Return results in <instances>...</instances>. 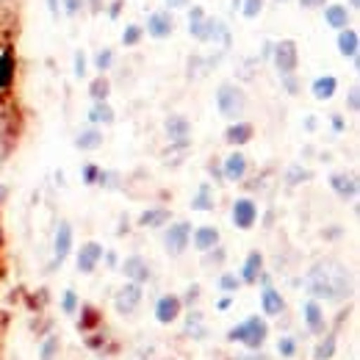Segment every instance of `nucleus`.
<instances>
[{
  "label": "nucleus",
  "mask_w": 360,
  "mask_h": 360,
  "mask_svg": "<svg viewBox=\"0 0 360 360\" xmlns=\"http://www.w3.org/2000/svg\"><path fill=\"white\" fill-rule=\"evenodd\" d=\"M330 125H333L335 134H344V131H347V120H344V114H333V117H330Z\"/></svg>",
  "instance_id": "49530a36"
},
{
  "label": "nucleus",
  "mask_w": 360,
  "mask_h": 360,
  "mask_svg": "<svg viewBox=\"0 0 360 360\" xmlns=\"http://www.w3.org/2000/svg\"><path fill=\"white\" fill-rule=\"evenodd\" d=\"M335 352H338V335L335 333H327L314 347V360H333Z\"/></svg>",
  "instance_id": "c756f323"
},
{
  "label": "nucleus",
  "mask_w": 360,
  "mask_h": 360,
  "mask_svg": "<svg viewBox=\"0 0 360 360\" xmlns=\"http://www.w3.org/2000/svg\"><path fill=\"white\" fill-rule=\"evenodd\" d=\"M86 120H89V125H94V128H100V125L108 128V125L117 122V111H114V105L108 100H100V103H91Z\"/></svg>",
  "instance_id": "aec40b11"
},
{
  "label": "nucleus",
  "mask_w": 360,
  "mask_h": 360,
  "mask_svg": "<svg viewBox=\"0 0 360 360\" xmlns=\"http://www.w3.org/2000/svg\"><path fill=\"white\" fill-rule=\"evenodd\" d=\"M324 22H327L333 31L349 28V8H347L344 3H327V6H324Z\"/></svg>",
  "instance_id": "5701e85b"
},
{
  "label": "nucleus",
  "mask_w": 360,
  "mask_h": 360,
  "mask_svg": "<svg viewBox=\"0 0 360 360\" xmlns=\"http://www.w3.org/2000/svg\"><path fill=\"white\" fill-rule=\"evenodd\" d=\"M277 352H280V358H294L297 355V341L291 335H283L277 341Z\"/></svg>",
  "instance_id": "a19ab883"
},
{
  "label": "nucleus",
  "mask_w": 360,
  "mask_h": 360,
  "mask_svg": "<svg viewBox=\"0 0 360 360\" xmlns=\"http://www.w3.org/2000/svg\"><path fill=\"white\" fill-rule=\"evenodd\" d=\"M139 305H141V285L125 283V285L117 288V294H114V311H117V314L134 316L136 311H139Z\"/></svg>",
  "instance_id": "9d476101"
},
{
  "label": "nucleus",
  "mask_w": 360,
  "mask_h": 360,
  "mask_svg": "<svg viewBox=\"0 0 360 360\" xmlns=\"http://www.w3.org/2000/svg\"><path fill=\"white\" fill-rule=\"evenodd\" d=\"M103 252H105V250H103L100 241H84L81 250H78V255H75L78 271H81V274H91V271L103 264Z\"/></svg>",
  "instance_id": "9b49d317"
},
{
  "label": "nucleus",
  "mask_w": 360,
  "mask_h": 360,
  "mask_svg": "<svg viewBox=\"0 0 360 360\" xmlns=\"http://www.w3.org/2000/svg\"><path fill=\"white\" fill-rule=\"evenodd\" d=\"M238 8H241V17L244 20H258L261 11H264V0H241Z\"/></svg>",
  "instance_id": "4c0bfd02"
},
{
  "label": "nucleus",
  "mask_w": 360,
  "mask_h": 360,
  "mask_svg": "<svg viewBox=\"0 0 360 360\" xmlns=\"http://www.w3.org/2000/svg\"><path fill=\"white\" fill-rule=\"evenodd\" d=\"M188 3H191V0H167V6H169V11H172V8H186Z\"/></svg>",
  "instance_id": "13d9d810"
},
{
  "label": "nucleus",
  "mask_w": 360,
  "mask_h": 360,
  "mask_svg": "<svg viewBox=\"0 0 360 360\" xmlns=\"http://www.w3.org/2000/svg\"><path fill=\"white\" fill-rule=\"evenodd\" d=\"M61 8L67 17H78L86 8V0H61Z\"/></svg>",
  "instance_id": "79ce46f5"
},
{
  "label": "nucleus",
  "mask_w": 360,
  "mask_h": 360,
  "mask_svg": "<svg viewBox=\"0 0 360 360\" xmlns=\"http://www.w3.org/2000/svg\"><path fill=\"white\" fill-rule=\"evenodd\" d=\"M188 37L202 42V45H230V31L219 17H211L202 6L188 8Z\"/></svg>",
  "instance_id": "f03ea898"
},
{
  "label": "nucleus",
  "mask_w": 360,
  "mask_h": 360,
  "mask_svg": "<svg viewBox=\"0 0 360 360\" xmlns=\"http://www.w3.org/2000/svg\"><path fill=\"white\" fill-rule=\"evenodd\" d=\"M75 147L81 150V153H91V150H100L103 147V131L100 128H84L81 134L75 136Z\"/></svg>",
  "instance_id": "c85d7f7f"
},
{
  "label": "nucleus",
  "mask_w": 360,
  "mask_h": 360,
  "mask_svg": "<svg viewBox=\"0 0 360 360\" xmlns=\"http://www.w3.org/2000/svg\"><path fill=\"white\" fill-rule=\"evenodd\" d=\"M302 319H305V327L314 333V335H324V327H327V319H324V305L319 300H305L302 305Z\"/></svg>",
  "instance_id": "dca6fc26"
},
{
  "label": "nucleus",
  "mask_w": 360,
  "mask_h": 360,
  "mask_svg": "<svg viewBox=\"0 0 360 360\" xmlns=\"http://www.w3.org/2000/svg\"><path fill=\"white\" fill-rule=\"evenodd\" d=\"M122 6H125V0H114V3H111L108 17H111V20H117V17H120V11H122Z\"/></svg>",
  "instance_id": "5fc2aeb1"
},
{
  "label": "nucleus",
  "mask_w": 360,
  "mask_h": 360,
  "mask_svg": "<svg viewBox=\"0 0 360 360\" xmlns=\"http://www.w3.org/2000/svg\"><path fill=\"white\" fill-rule=\"evenodd\" d=\"M100 172H103V169H100L97 164H86V167L81 169V178H84V183H86V186H97V178H100Z\"/></svg>",
  "instance_id": "37998d69"
},
{
  "label": "nucleus",
  "mask_w": 360,
  "mask_h": 360,
  "mask_svg": "<svg viewBox=\"0 0 360 360\" xmlns=\"http://www.w3.org/2000/svg\"><path fill=\"white\" fill-rule=\"evenodd\" d=\"M305 11H316V8H324L327 6V0H297Z\"/></svg>",
  "instance_id": "8fccbe9b"
},
{
  "label": "nucleus",
  "mask_w": 360,
  "mask_h": 360,
  "mask_svg": "<svg viewBox=\"0 0 360 360\" xmlns=\"http://www.w3.org/2000/svg\"><path fill=\"white\" fill-rule=\"evenodd\" d=\"M208 172L214 175V180H217V183H225V178H222V169H219V167H214V161L208 164Z\"/></svg>",
  "instance_id": "4d7b16f0"
},
{
  "label": "nucleus",
  "mask_w": 360,
  "mask_h": 360,
  "mask_svg": "<svg viewBox=\"0 0 360 360\" xmlns=\"http://www.w3.org/2000/svg\"><path fill=\"white\" fill-rule=\"evenodd\" d=\"M252 136H255V125H252V122H244V120L230 122V125L225 128V141L230 144V147L250 144V141H252Z\"/></svg>",
  "instance_id": "6ab92c4d"
},
{
  "label": "nucleus",
  "mask_w": 360,
  "mask_h": 360,
  "mask_svg": "<svg viewBox=\"0 0 360 360\" xmlns=\"http://www.w3.org/2000/svg\"><path fill=\"white\" fill-rule=\"evenodd\" d=\"M230 219H233V225L238 227V230H252V227L258 225V205H255V200L238 197L233 202V208H230Z\"/></svg>",
  "instance_id": "1a4fd4ad"
},
{
  "label": "nucleus",
  "mask_w": 360,
  "mask_h": 360,
  "mask_svg": "<svg viewBox=\"0 0 360 360\" xmlns=\"http://www.w3.org/2000/svg\"><path fill=\"white\" fill-rule=\"evenodd\" d=\"M261 311H264V316H280L285 311V300L274 285L261 288Z\"/></svg>",
  "instance_id": "b1692460"
},
{
  "label": "nucleus",
  "mask_w": 360,
  "mask_h": 360,
  "mask_svg": "<svg viewBox=\"0 0 360 360\" xmlns=\"http://www.w3.org/2000/svg\"><path fill=\"white\" fill-rule=\"evenodd\" d=\"M247 105H250L247 91L241 89L238 84H233V81L219 84V89H217V111L225 117L227 122H238L247 114Z\"/></svg>",
  "instance_id": "20e7f679"
},
{
  "label": "nucleus",
  "mask_w": 360,
  "mask_h": 360,
  "mask_svg": "<svg viewBox=\"0 0 360 360\" xmlns=\"http://www.w3.org/2000/svg\"><path fill=\"white\" fill-rule=\"evenodd\" d=\"M335 91H338V78L335 75H319L314 84H311V94H314V100H319V103L333 100Z\"/></svg>",
  "instance_id": "393cba45"
},
{
  "label": "nucleus",
  "mask_w": 360,
  "mask_h": 360,
  "mask_svg": "<svg viewBox=\"0 0 360 360\" xmlns=\"http://www.w3.org/2000/svg\"><path fill=\"white\" fill-rule=\"evenodd\" d=\"M271 61L280 75H294L300 67V45L294 39H280L271 47Z\"/></svg>",
  "instance_id": "39448f33"
},
{
  "label": "nucleus",
  "mask_w": 360,
  "mask_h": 360,
  "mask_svg": "<svg viewBox=\"0 0 360 360\" xmlns=\"http://www.w3.org/2000/svg\"><path fill=\"white\" fill-rule=\"evenodd\" d=\"M191 222H169V227L164 230V250L172 255V258H180L188 244H191Z\"/></svg>",
  "instance_id": "423d86ee"
},
{
  "label": "nucleus",
  "mask_w": 360,
  "mask_h": 360,
  "mask_svg": "<svg viewBox=\"0 0 360 360\" xmlns=\"http://www.w3.org/2000/svg\"><path fill=\"white\" fill-rule=\"evenodd\" d=\"M103 258H105V266H108V269H117V266H120V258H117V252H114V250H105V252H103Z\"/></svg>",
  "instance_id": "3c124183"
},
{
  "label": "nucleus",
  "mask_w": 360,
  "mask_h": 360,
  "mask_svg": "<svg viewBox=\"0 0 360 360\" xmlns=\"http://www.w3.org/2000/svg\"><path fill=\"white\" fill-rule=\"evenodd\" d=\"M305 291L319 302H344L352 291V277L338 261H316L305 274Z\"/></svg>",
  "instance_id": "f257e3e1"
},
{
  "label": "nucleus",
  "mask_w": 360,
  "mask_h": 360,
  "mask_svg": "<svg viewBox=\"0 0 360 360\" xmlns=\"http://www.w3.org/2000/svg\"><path fill=\"white\" fill-rule=\"evenodd\" d=\"M349 111H352V114H358L360 111V89L358 86L349 89Z\"/></svg>",
  "instance_id": "de8ad7c7"
},
{
  "label": "nucleus",
  "mask_w": 360,
  "mask_h": 360,
  "mask_svg": "<svg viewBox=\"0 0 360 360\" xmlns=\"http://www.w3.org/2000/svg\"><path fill=\"white\" fill-rule=\"evenodd\" d=\"M217 285H219V291H222V294H233V297H236V291H238L244 283H241V277H238V274L225 271V274L219 277V283H217Z\"/></svg>",
  "instance_id": "c9c22d12"
},
{
  "label": "nucleus",
  "mask_w": 360,
  "mask_h": 360,
  "mask_svg": "<svg viewBox=\"0 0 360 360\" xmlns=\"http://www.w3.org/2000/svg\"><path fill=\"white\" fill-rule=\"evenodd\" d=\"M197 300H200V285H188V288H186V294L180 297V302H183V305H188V308H191V305H197Z\"/></svg>",
  "instance_id": "c03bdc74"
},
{
  "label": "nucleus",
  "mask_w": 360,
  "mask_h": 360,
  "mask_svg": "<svg viewBox=\"0 0 360 360\" xmlns=\"http://www.w3.org/2000/svg\"><path fill=\"white\" fill-rule=\"evenodd\" d=\"M89 97L91 103H100V100H108L111 97V81H108V75H97L94 81H89Z\"/></svg>",
  "instance_id": "2f4dec72"
},
{
  "label": "nucleus",
  "mask_w": 360,
  "mask_h": 360,
  "mask_svg": "<svg viewBox=\"0 0 360 360\" xmlns=\"http://www.w3.org/2000/svg\"><path fill=\"white\" fill-rule=\"evenodd\" d=\"M78 308H81V297H78V291H75V288H67V291L61 294V314L75 316L78 314Z\"/></svg>",
  "instance_id": "f704fd0d"
},
{
  "label": "nucleus",
  "mask_w": 360,
  "mask_h": 360,
  "mask_svg": "<svg viewBox=\"0 0 360 360\" xmlns=\"http://www.w3.org/2000/svg\"><path fill=\"white\" fill-rule=\"evenodd\" d=\"M261 271H264V252H261V250H252V252L247 255L241 271H238V277H241V283H247V285H258Z\"/></svg>",
  "instance_id": "412c9836"
},
{
  "label": "nucleus",
  "mask_w": 360,
  "mask_h": 360,
  "mask_svg": "<svg viewBox=\"0 0 360 360\" xmlns=\"http://www.w3.org/2000/svg\"><path fill=\"white\" fill-rule=\"evenodd\" d=\"M311 178H314V172H311L308 167H302V164H291V167L285 169V186H288V188H297V186L308 183Z\"/></svg>",
  "instance_id": "7c9ffc66"
},
{
  "label": "nucleus",
  "mask_w": 360,
  "mask_h": 360,
  "mask_svg": "<svg viewBox=\"0 0 360 360\" xmlns=\"http://www.w3.org/2000/svg\"><path fill=\"white\" fill-rule=\"evenodd\" d=\"M280 78H283V86H285L288 94H300V86H297V78L294 75H280Z\"/></svg>",
  "instance_id": "09e8293b"
},
{
  "label": "nucleus",
  "mask_w": 360,
  "mask_h": 360,
  "mask_svg": "<svg viewBox=\"0 0 360 360\" xmlns=\"http://www.w3.org/2000/svg\"><path fill=\"white\" fill-rule=\"evenodd\" d=\"M349 8H360V0H349Z\"/></svg>",
  "instance_id": "680f3d73"
},
{
  "label": "nucleus",
  "mask_w": 360,
  "mask_h": 360,
  "mask_svg": "<svg viewBox=\"0 0 360 360\" xmlns=\"http://www.w3.org/2000/svg\"><path fill=\"white\" fill-rule=\"evenodd\" d=\"M219 244H222V233H219V227L200 225L191 230V247H194L197 252H208V250H214V247H219Z\"/></svg>",
  "instance_id": "4468645a"
},
{
  "label": "nucleus",
  "mask_w": 360,
  "mask_h": 360,
  "mask_svg": "<svg viewBox=\"0 0 360 360\" xmlns=\"http://www.w3.org/2000/svg\"><path fill=\"white\" fill-rule=\"evenodd\" d=\"M72 241H75L72 225L67 219H61L56 225V236H53V266H61L67 261V255L72 252Z\"/></svg>",
  "instance_id": "6e6552de"
},
{
  "label": "nucleus",
  "mask_w": 360,
  "mask_h": 360,
  "mask_svg": "<svg viewBox=\"0 0 360 360\" xmlns=\"http://www.w3.org/2000/svg\"><path fill=\"white\" fill-rule=\"evenodd\" d=\"M277 3H288V0H277Z\"/></svg>",
  "instance_id": "e2e57ef3"
},
{
  "label": "nucleus",
  "mask_w": 360,
  "mask_h": 360,
  "mask_svg": "<svg viewBox=\"0 0 360 360\" xmlns=\"http://www.w3.org/2000/svg\"><path fill=\"white\" fill-rule=\"evenodd\" d=\"M175 14L169 11V8H164V11H153L150 17H147V25H144V34L150 37V39H169L172 34H175Z\"/></svg>",
  "instance_id": "0eeeda50"
},
{
  "label": "nucleus",
  "mask_w": 360,
  "mask_h": 360,
  "mask_svg": "<svg viewBox=\"0 0 360 360\" xmlns=\"http://www.w3.org/2000/svg\"><path fill=\"white\" fill-rule=\"evenodd\" d=\"M180 311H183V302H180L178 294H161L155 308H153V316L158 324H172V321H178Z\"/></svg>",
  "instance_id": "ddd939ff"
},
{
  "label": "nucleus",
  "mask_w": 360,
  "mask_h": 360,
  "mask_svg": "<svg viewBox=\"0 0 360 360\" xmlns=\"http://www.w3.org/2000/svg\"><path fill=\"white\" fill-rule=\"evenodd\" d=\"M305 131H308V134L319 131V117H316V114H308V117H305Z\"/></svg>",
  "instance_id": "864d4df0"
},
{
  "label": "nucleus",
  "mask_w": 360,
  "mask_h": 360,
  "mask_svg": "<svg viewBox=\"0 0 360 360\" xmlns=\"http://www.w3.org/2000/svg\"><path fill=\"white\" fill-rule=\"evenodd\" d=\"M202 255H205V258H202V266H205V269H211V266H222L227 258V252L222 250V244L214 247V250H208V252H202Z\"/></svg>",
  "instance_id": "58836bf2"
},
{
  "label": "nucleus",
  "mask_w": 360,
  "mask_h": 360,
  "mask_svg": "<svg viewBox=\"0 0 360 360\" xmlns=\"http://www.w3.org/2000/svg\"><path fill=\"white\" fill-rule=\"evenodd\" d=\"M271 47H274V42H266V45H264V53H261V58H271Z\"/></svg>",
  "instance_id": "052dcab7"
},
{
  "label": "nucleus",
  "mask_w": 360,
  "mask_h": 360,
  "mask_svg": "<svg viewBox=\"0 0 360 360\" xmlns=\"http://www.w3.org/2000/svg\"><path fill=\"white\" fill-rule=\"evenodd\" d=\"M120 269L128 277V283H136V285H144V283L150 280V274H153L150 264H147L141 255H128V258L120 264Z\"/></svg>",
  "instance_id": "2eb2a0df"
},
{
  "label": "nucleus",
  "mask_w": 360,
  "mask_h": 360,
  "mask_svg": "<svg viewBox=\"0 0 360 360\" xmlns=\"http://www.w3.org/2000/svg\"><path fill=\"white\" fill-rule=\"evenodd\" d=\"M222 178L225 183H241V180L247 178V169H250V161H247V155L241 153V150H233V153H227V158L222 161Z\"/></svg>",
  "instance_id": "f8f14e48"
},
{
  "label": "nucleus",
  "mask_w": 360,
  "mask_h": 360,
  "mask_svg": "<svg viewBox=\"0 0 360 360\" xmlns=\"http://www.w3.org/2000/svg\"><path fill=\"white\" fill-rule=\"evenodd\" d=\"M266 338H269V324H266L264 316L258 314L247 316L241 324H236L233 330H227V341L230 344H241L244 349H252V352L264 349Z\"/></svg>",
  "instance_id": "7ed1b4c3"
},
{
  "label": "nucleus",
  "mask_w": 360,
  "mask_h": 360,
  "mask_svg": "<svg viewBox=\"0 0 360 360\" xmlns=\"http://www.w3.org/2000/svg\"><path fill=\"white\" fill-rule=\"evenodd\" d=\"M61 355V338L53 333V335H47L45 341H42V347H39V360H58Z\"/></svg>",
  "instance_id": "473e14b6"
},
{
  "label": "nucleus",
  "mask_w": 360,
  "mask_h": 360,
  "mask_svg": "<svg viewBox=\"0 0 360 360\" xmlns=\"http://www.w3.org/2000/svg\"><path fill=\"white\" fill-rule=\"evenodd\" d=\"M330 188L341 197V200H355L358 197V178L349 172H333L330 175Z\"/></svg>",
  "instance_id": "a211bd4d"
},
{
  "label": "nucleus",
  "mask_w": 360,
  "mask_h": 360,
  "mask_svg": "<svg viewBox=\"0 0 360 360\" xmlns=\"http://www.w3.org/2000/svg\"><path fill=\"white\" fill-rule=\"evenodd\" d=\"M141 39H144V28H141V25H136V22L122 31V45L125 47H136Z\"/></svg>",
  "instance_id": "ea45409f"
},
{
  "label": "nucleus",
  "mask_w": 360,
  "mask_h": 360,
  "mask_svg": "<svg viewBox=\"0 0 360 360\" xmlns=\"http://www.w3.org/2000/svg\"><path fill=\"white\" fill-rule=\"evenodd\" d=\"M47 8H50V17H58L61 8H58V0H47Z\"/></svg>",
  "instance_id": "bf43d9fd"
},
{
  "label": "nucleus",
  "mask_w": 360,
  "mask_h": 360,
  "mask_svg": "<svg viewBox=\"0 0 360 360\" xmlns=\"http://www.w3.org/2000/svg\"><path fill=\"white\" fill-rule=\"evenodd\" d=\"M230 308H233V294H225V297L217 302V311H219V314H227Z\"/></svg>",
  "instance_id": "603ef678"
},
{
  "label": "nucleus",
  "mask_w": 360,
  "mask_h": 360,
  "mask_svg": "<svg viewBox=\"0 0 360 360\" xmlns=\"http://www.w3.org/2000/svg\"><path fill=\"white\" fill-rule=\"evenodd\" d=\"M335 47L344 58H358V50H360V37L355 28H344L338 31V39H335Z\"/></svg>",
  "instance_id": "a878e982"
},
{
  "label": "nucleus",
  "mask_w": 360,
  "mask_h": 360,
  "mask_svg": "<svg viewBox=\"0 0 360 360\" xmlns=\"http://www.w3.org/2000/svg\"><path fill=\"white\" fill-rule=\"evenodd\" d=\"M164 131H167L172 144H183V147H186L188 139H191V120L183 117V114H172V117L164 122Z\"/></svg>",
  "instance_id": "f3484780"
},
{
  "label": "nucleus",
  "mask_w": 360,
  "mask_h": 360,
  "mask_svg": "<svg viewBox=\"0 0 360 360\" xmlns=\"http://www.w3.org/2000/svg\"><path fill=\"white\" fill-rule=\"evenodd\" d=\"M233 360H269V358H266L261 349H258V352H252V349H241Z\"/></svg>",
  "instance_id": "a18cd8bd"
},
{
  "label": "nucleus",
  "mask_w": 360,
  "mask_h": 360,
  "mask_svg": "<svg viewBox=\"0 0 360 360\" xmlns=\"http://www.w3.org/2000/svg\"><path fill=\"white\" fill-rule=\"evenodd\" d=\"M86 6L91 8V14H100L105 8V0H86Z\"/></svg>",
  "instance_id": "6e6d98bb"
},
{
  "label": "nucleus",
  "mask_w": 360,
  "mask_h": 360,
  "mask_svg": "<svg viewBox=\"0 0 360 360\" xmlns=\"http://www.w3.org/2000/svg\"><path fill=\"white\" fill-rule=\"evenodd\" d=\"M186 335L191 338V341H205L208 338V327H205V316L202 311H188L186 316Z\"/></svg>",
  "instance_id": "bb28decb"
},
{
  "label": "nucleus",
  "mask_w": 360,
  "mask_h": 360,
  "mask_svg": "<svg viewBox=\"0 0 360 360\" xmlns=\"http://www.w3.org/2000/svg\"><path fill=\"white\" fill-rule=\"evenodd\" d=\"M172 222V211L169 208H147L139 214L136 225L139 227H147V230H158V227H167Z\"/></svg>",
  "instance_id": "4be33fe9"
},
{
  "label": "nucleus",
  "mask_w": 360,
  "mask_h": 360,
  "mask_svg": "<svg viewBox=\"0 0 360 360\" xmlns=\"http://www.w3.org/2000/svg\"><path fill=\"white\" fill-rule=\"evenodd\" d=\"M91 64H94V70H97L100 75H105V72L111 70V64H114V50H111V47H100V50L94 53Z\"/></svg>",
  "instance_id": "72a5a7b5"
},
{
  "label": "nucleus",
  "mask_w": 360,
  "mask_h": 360,
  "mask_svg": "<svg viewBox=\"0 0 360 360\" xmlns=\"http://www.w3.org/2000/svg\"><path fill=\"white\" fill-rule=\"evenodd\" d=\"M72 72H75V78H78V81H84V78H86V72H89L86 50H75V56H72Z\"/></svg>",
  "instance_id": "e433bc0d"
},
{
  "label": "nucleus",
  "mask_w": 360,
  "mask_h": 360,
  "mask_svg": "<svg viewBox=\"0 0 360 360\" xmlns=\"http://www.w3.org/2000/svg\"><path fill=\"white\" fill-rule=\"evenodd\" d=\"M217 208V197H214V188H211V183H200V188H197V194L191 197V211H214Z\"/></svg>",
  "instance_id": "cd10ccee"
}]
</instances>
